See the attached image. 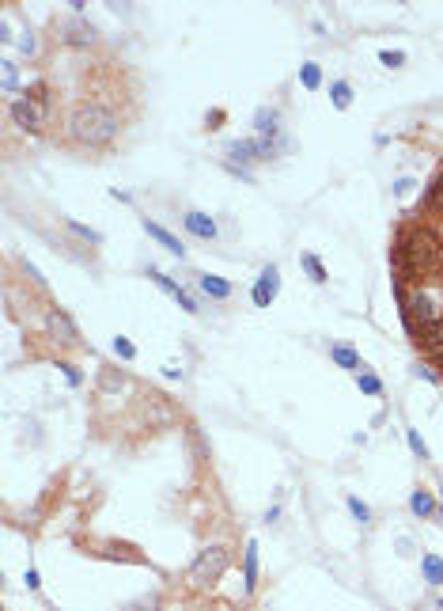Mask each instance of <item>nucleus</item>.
I'll use <instances>...</instances> for the list:
<instances>
[{"label":"nucleus","mask_w":443,"mask_h":611,"mask_svg":"<svg viewBox=\"0 0 443 611\" xmlns=\"http://www.w3.org/2000/svg\"><path fill=\"white\" fill-rule=\"evenodd\" d=\"M114 353L121 357V361H133V357H137V346L129 342V338H121V334H118V338H114Z\"/></svg>","instance_id":"obj_28"},{"label":"nucleus","mask_w":443,"mask_h":611,"mask_svg":"<svg viewBox=\"0 0 443 611\" xmlns=\"http://www.w3.org/2000/svg\"><path fill=\"white\" fill-rule=\"evenodd\" d=\"M329 357H334L341 369H348V372L360 369V353H356L353 346H345V342H334V346H329Z\"/></svg>","instance_id":"obj_17"},{"label":"nucleus","mask_w":443,"mask_h":611,"mask_svg":"<svg viewBox=\"0 0 443 611\" xmlns=\"http://www.w3.org/2000/svg\"><path fill=\"white\" fill-rule=\"evenodd\" d=\"M243 577H247V581H243V589H247V592H254V589H258V543H247V554H243Z\"/></svg>","instance_id":"obj_15"},{"label":"nucleus","mask_w":443,"mask_h":611,"mask_svg":"<svg viewBox=\"0 0 443 611\" xmlns=\"http://www.w3.org/2000/svg\"><path fill=\"white\" fill-rule=\"evenodd\" d=\"M348 513H353L360 524H372V509H367V505L360 501V497H348Z\"/></svg>","instance_id":"obj_27"},{"label":"nucleus","mask_w":443,"mask_h":611,"mask_svg":"<svg viewBox=\"0 0 443 611\" xmlns=\"http://www.w3.org/2000/svg\"><path fill=\"white\" fill-rule=\"evenodd\" d=\"M197 289H201L209 300H228L231 296V281H224L216 274H201V277H197Z\"/></svg>","instance_id":"obj_14"},{"label":"nucleus","mask_w":443,"mask_h":611,"mask_svg":"<svg viewBox=\"0 0 443 611\" xmlns=\"http://www.w3.org/2000/svg\"><path fill=\"white\" fill-rule=\"evenodd\" d=\"M421 570H424V581H428V585H443V558L439 554H424Z\"/></svg>","instance_id":"obj_18"},{"label":"nucleus","mask_w":443,"mask_h":611,"mask_svg":"<svg viewBox=\"0 0 443 611\" xmlns=\"http://www.w3.org/2000/svg\"><path fill=\"white\" fill-rule=\"evenodd\" d=\"M439 516H443V509H439Z\"/></svg>","instance_id":"obj_36"},{"label":"nucleus","mask_w":443,"mask_h":611,"mask_svg":"<svg viewBox=\"0 0 443 611\" xmlns=\"http://www.w3.org/2000/svg\"><path fill=\"white\" fill-rule=\"evenodd\" d=\"M432 361H436V369L443 372V350H439V353H432Z\"/></svg>","instance_id":"obj_35"},{"label":"nucleus","mask_w":443,"mask_h":611,"mask_svg":"<svg viewBox=\"0 0 443 611\" xmlns=\"http://www.w3.org/2000/svg\"><path fill=\"white\" fill-rule=\"evenodd\" d=\"M329 99H334L337 110H348V103H353V84H348V80H334V84H329Z\"/></svg>","instance_id":"obj_19"},{"label":"nucleus","mask_w":443,"mask_h":611,"mask_svg":"<svg viewBox=\"0 0 443 611\" xmlns=\"http://www.w3.org/2000/svg\"><path fill=\"white\" fill-rule=\"evenodd\" d=\"M402 319H405V327H409V331L417 334V327L432 323V319H439V315H436V304H432V296L417 289V293L409 296V304L402 308Z\"/></svg>","instance_id":"obj_5"},{"label":"nucleus","mask_w":443,"mask_h":611,"mask_svg":"<svg viewBox=\"0 0 443 611\" xmlns=\"http://www.w3.org/2000/svg\"><path fill=\"white\" fill-rule=\"evenodd\" d=\"M254 129H258V137H280V110L258 107V114H254Z\"/></svg>","instance_id":"obj_13"},{"label":"nucleus","mask_w":443,"mask_h":611,"mask_svg":"<svg viewBox=\"0 0 443 611\" xmlns=\"http://www.w3.org/2000/svg\"><path fill=\"white\" fill-rule=\"evenodd\" d=\"M46 331L57 338L61 346H76V338H80L76 323H72V315L64 312V308H50V312H46Z\"/></svg>","instance_id":"obj_7"},{"label":"nucleus","mask_w":443,"mask_h":611,"mask_svg":"<svg viewBox=\"0 0 443 611\" xmlns=\"http://www.w3.org/2000/svg\"><path fill=\"white\" fill-rule=\"evenodd\" d=\"M209 121H212L209 129H220V121H224V110H212V114H209Z\"/></svg>","instance_id":"obj_33"},{"label":"nucleus","mask_w":443,"mask_h":611,"mask_svg":"<svg viewBox=\"0 0 443 611\" xmlns=\"http://www.w3.org/2000/svg\"><path fill=\"white\" fill-rule=\"evenodd\" d=\"M417 346H421V350H428V353L443 350V315L432 319V323H424V327H417Z\"/></svg>","instance_id":"obj_11"},{"label":"nucleus","mask_w":443,"mask_h":611,"mask_svg":"<svg viewBox=\"0 0 443 611\" xmlns=\"http://www.w3.org/2000/svg\"><path fill=\"white\" fill-rule=\"evenodd\" d=\"M409 509L417 513V516H436V501H432V494H428V490H413Z\"/></svg>","instance_id":"obj_20"},{"label":"nucleus","mask_w":443,"mask_h":611,"mask_svg":"<svg viewBox=\"0 0 443 611\" xmlns=\"http://www.w3.org/2000/svg\"><path fill=\"white\" fill-rule=\"evenodd\" d=\"M69 133L88 148H107L118 137V118L99 103H76L69 114Z\"/></svg>","instance_id":"obj_2"},{"label":"nucleus","mask_w":443,"mask_h":611,"mask_svg":"<svg viewBox=\"0 0 443 611\" xmlns=\"http://www.w3.org/2000/svg\"><path fill=\"white\" fill-rule=\"evenodd\" d=\"M379 61L386 65V69H398V65H405V50H383Z\"/></svg>","instance_id":"obj_29"},{"label":"nucleus","mask_w":443,"mask_h":611,"mask_svg":"<svg viewBox=\"0 0 443 611\" xmlns=\"http://www.w3.org/2000/svg\"><path fill=\"white\" fill-rule=\"evenodd\" d=\"M20 50H23V53L34 50V39H31V34H27V39H20Z\"/></svg>","instance_id":"obj_34"},{"label":"nucleus","mask_w":443,"mask_h":611,"mask_svg":"<svg viewBox=\"0 0 443 611\" xmlns=\"http://www.w3.org/2000/svg\"><path fill=\"white\" fill-rule=\"evenodd\" d=\"M405 440H409V448H413V456H421V459H432V452H428V445L421 440V433L417 429H405Z\"/></svg>","instance_id":"obj_26"},{"label":"nucleus","mask_w":443,"mask_h":611,"mask_svg":"<svg viewBox=\"0 0 443 611\" xmlns=\"http://www.w3.org/2000/svg\"><path fill=\"white\" fill-rule=\"evenodd\" d=\"M228 562H231L228 547H205V551L193 558V566H190V585H193V589L216 585V581L224 577V570H228Z\"/></svg>","instance_id":"obj_4"},{"label":"nucleus","mask_w":443,"mask_h":611,"mask_svg":"<svg viewBox=\"0 0 443 611\" xmlns=\"http://www.w3.org/2000/svg\"><path fill=\"white\" fill-rule=\"evenodd\" d=\"M439 607H443V604H439Z\"/></svg>","instance_id":"obj_37"},{"label":"nucleus","mask_w":443,"mask_h":611,"mask_svg":"<svg viewBox=\"0 0 443 611\" xmlns=\"http://www.w3.org/2000/svg\"><path fill=\"white\" fill-rule=\"evenodd\" d=\"M390 262L398 270V281H428L443 270V239L436 236L432 228L424 224H405L398 228L394 236V247H390Z\"/></svg>","instance_id":"obj_1"},{"label":"nucleus","mask_w":443,"mask_h":611,"mask_svg":"<svg viewBox=\"0 0 443 611\" xmlns=\"http://www.w3.org/2000/svg\"><path fill=\"white\" fill-rule=\"evenodd\" d=\"M61 39L69 46H91L95 42V27L83 20V15H72V20L61 23Z\"/></svg>","instance_id":"obj_9"},{"label":"nucleus","mask_w":443,"mask_h":611,"mask_svg":"<svg viewBox=\"0 0 443 611\" xmlns=\"http://www.w3.org/2000/svg\"><path fill=\"white\" fill-rule=\"evenodd\" d=\"M156 607H159V600H156V596H148V600H137V604L129 607V611H156Z\"/></svg>","instance_id":"obj_32"},{"label":"nucleus","mask_w":443,"mask_h":611,"mask_svg":"<svg viewBox=\"0 0 443 611\" xmlns=\"http://www.w3.org/2000/svg\"><path fill=\"white\" fill-rule=\"evenodd\" d=\"M23 581H27V589H31V592H39V585H42V581H39V570H34V566L23 573Z\"/></svg>","instance_id":"obj_31"},{"label":"nucleus","mask_w":443,"mask_h":611,"mask_svg":"<svg viewBox=\"0 0 443 611\" xmlns=\"http://www.w3.org/2000/svg\"><path fill=\"white\" fill-rule=\"evenodd\" d=\"M277 293H280V270L269 262V266L258 274V281H254L250 300H254V308H269L273 300H277Z\"/></svg>","instance_id":"obj_6"},{"label":"nucleus","mask_w":443,"mask_h":611,"mask_svg":"<svg viewBox=\"0 0 443 611\" xmlns=\"http://www.w3.org/2000/svg\"><path fill=\"white\" fill-rule=\"evenodd\" d=\"M0 65H4V91H15L20 88V65H15L12 58H4Z\"/></svg>","instance_id":"obj_25"},{"label":"nucleus","mask_w":443,"mask_h":611,"mask_svg":"<svg viewBox=\"0 0 443 611\" xmlns=\"http://www.w3.org/2000/svg\"><path fill=\"white\" fill-rule=\"evenodd\" d=\"M299 266H304L307 274H311V281H315V285H326V266L318 262V255H299Z\"/></svg>","instance_id":"obj_22"},{"label":"nucleus","mask_w":443,"mask_h":611,"mask_svg":"<svg viewBox=\"0 0 443 611\" xmlns=\"http://www.w3.org/2000/svg\"><path fill=\"white\" fill-rule=\"evenodd\" d=\"M148 277H152V281H156V285H159V289H163V293H167V296H171V300H175V304H178V308H182V312H190V315L197 312V300H193L190 293H186V289H182V285H178V281H171V277H167V274H159V270H156V266H148Z\"/></svg>","instance_id":"obj_8"},{"label":"nucleus","mask_w":443,"mask_h":611,"mask_svg":"<svg viewBox=\"0 0 443 611\" xmlns=\"http://www.w3.org/2000/svg\"><path fill=\"white\" fill-rule=\"evenodd\" d=\"M64 228L72 232V236H80V239H88V243H102V232L95 228H88V224H80V221H64Z\"/></svg>","instance_id":"obj_23"},{"label":"nucleus","mask_w":443,"mask_h":611,"mask_svg":"<svg viewBox=\"0 0 443 611\" xmlns=\"http://www.w3.org/2000/svg\"><path fill=\"white\" fill-rule=\"evenodd\" d=\"M182 224H186V232H190V236H197V239H216V236H220V232H216V221L205 217V213H197V209L186 213Z\"/></svg>","instance_id":"obj_10"},{"label":"nucleus","mask_w":443,"mask_h":611,"mask_svg":"<svg viewBox=\"0 0 443 611\" xmlns=\"http://www.w3.org/2000/svg\"><path fill=\"white\" fill-rule=\"evenodd\" d=\"M424 209L436 213V217H443V171L428 183V190H424Z\"/></svg>","instance_id":"obj_16"},{"label":"nucleus","mask_w":443,"mask_h":611,"mask_svg":"<svg viewBox=\"0 0 443 611\" xmlns=\"http://www.w3.org/2000/svg\"><path fill=\"white\" fill-rule=\"evenodd\" d=\"M12 121L20 129H27V133H42L46 126H50V84L46 80H34L23 88V96L12 99Z\"/></svg>","instance_id":"obj_3"},{"label":"nucleus","mask_w":443,"mask_h":611,"mask_svg":"<svg viewBox=\"0 0 443 611\" xmlns=\"http://www.w3.org/2000/svg\"><path fill=\"white\" fill-rule=\"evenodd\" d=\"M299 84H304L307 91H318V88H322V69H318L315 61L299 65Z\"/></svg>","instance_id":"obj_21"},{"label":"nucleus","mask_w":443,"mask_h":611,"mask_svg":"<svg viewBox=\"0 0 443 611\" xmlns=\"http://www.w3.org/2000/svg\"><path fill=\"white\" fill-rule=\"evenodd\" d=\"M356 388H360L364 395H379L383 391V380L375 372H360V376H356Z\"/></svg>","instance_id":"obj_24"},{"label":"nucleus","mask_w":443,"mask_h":611,"mask_svg":"<svg viewBox=\"0 0 443 611\" xmlns=\"http://www.w3.org/2000/svg\"><path fill=\"white\" fill-rule=\"evenodd\" d=\"M144 232H148V236H152V239L159 243V247H167V251H171L175 258H186V247H182V243H178L175 236H171V232L163 228V224H156V221H148V217H144Z\"/></svg>","instance_id":"obj_12"},{"label":"nucleus","mask_w":443,"mask_h":611,"mask_svg":"<svg viewBox=\"0 0 443 611\" xmlns=\"http://www.w3.org/2000/svg\"><path fill=\"white\" fill-rule=\"evenodd\" d=\"M57 369L64 372V380H69V383H72V388H80V383H83V376H80V369H72V364H69V361H61V364H57Z\"/></svg>","instance_id":"obj_30"}]
</instances>
